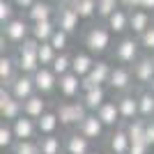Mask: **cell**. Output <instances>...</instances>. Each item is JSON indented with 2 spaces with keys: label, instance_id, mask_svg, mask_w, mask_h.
Listing matches in <instances>:
<instances>
[{
  "label": "cell",
  "instance_id": "cell-1",
  "mask_svg": "<svg viewBox=\"0 0 154 154\" xmlns=\"http://www.w3.org/2000/svg\"><path fill=\"white\" fill-rule=\"evenodd\" d=\"M110 37H113V32L108 30L106 23H92L83 32V46L92 55H101L110 48Z\"/></svg>",
  "mask_w": 154,
  "mask_h": 154
},
{
  "label": "cell",
  "instance_id": "cell-2",
  "mask_svg": "<svg viewBox=\"0 0 154 154\" xmlns=\"http://www.w3.org/2000/svg\"><path fill=\"white\" fill-rule=\"evenodd\" d=\"M14 58H16V64H19V71L21 74H35V71L42 67L39 64V42L35 39H26L21 46H16V53H14Z\"/></svg>",
  "mask_w": 154,
  "mask_h": 154
},
{
  "label": "cell",
  "instance_id": "cell-3",
  "mask_svg": "<svg viewBox=\"0 0 154 154\" xmlns=\"http://www.w3.org/2000/svg\"><path fill=\"white\" fill-rule=\"evenodd\" d=\"M55 113H58L62 127H78L88 117L90 110L85 108V103L81 99H74V101H60L55 106Z\"/></svg>",
  "mask_w": 154,
  "mask_h": 154
},
{
  "label": "cell",
  "instance_id": "cell-4",
  "mask_svg": "<svg viewBox=\"0 0 154 154\" xmlns=\"http://www.w3.org/2000/svg\"><path fill=\"white\" fill-rule=\"evenodd\" d=\"M140 42L138 37H120L113 46V58L117 64H124V67H131L136 60L140 58Z\"/></svg>",
  "mask_w": 154,
  "mask_h": 154
},
{
  "label": "cell",
  "instance_id": "cell-5",
  "mask_svg": "<svg viewBox=\"0 0 154 154\" xmlns=\"http://www.w3.org/2000/svg\"><path fill=\"white\" fill-rule=\"evenodd\" d=\"M0 37H5L9 42V46H21L26 39H30V21L23 16V19L9 21L5 28H0Z\"/></svg>",
  "mask_w": 154,
  "mask_h": 154
},
{
  "label": "cell",
  "instance_id": "cell-6",
  "mask_svg": "<svg viewBox=\"0 0 154 154\" xmlns=\"http://www.w3.org/2000/svg\"><path fill=\"white\" fill-rule=\"evenodd\" d=\"M110 74H113V64L106 62V60H97L92 71L88 74L83 81V90H92V88H108Z\"/></svg>",
  "mask_w": 154,
  "mask_h": 154
},
{
  "label": "cell",
  "instance_id": "cell-7",
  "mask_svg": "<svg viewBox=\"0 0 154 154\" xmlns=\"http://www.w3.org/2000/svg\"><path fill=\"white\" fill-rule=\"evenodd\" d=\"M21 115H23V101H19L7 88H0V120L14 122Z\"/></svg>",
  "mask_w": 154,
  "mask_h": 154
},
{
  "label": "cell",
  "instance_id": "cell-8",
  "mask_svg": "<svg viewBox=\"0 0 154 154\" xmlns=\"http://www.w3.org/2000/svg\"><path fill=\"white\" fill-rule=\"evenodd\" d=\"M108 88L117 94H124V92H131L134 88V71L131 67H124V64H117L113 67V74H110Z\"/></svg>",
  "mask_w": 154,
  "mask_h": 154
},
{
  "label": "cell",
  "instance_id": "cell-9",
  "mask_svg": "<svg viewBox=\"0 0 154 154\" xmlns=\"http://www.w3.org/2000/svg\"><path fill=\"white\" fill-rule=\"evenodd\" d=\"M58 92H60V97H62L64 101L81 99V94H83V81H81V76H76L74 71H69V74L60 76V81H58Z\"/></svg>",
  "mask_w": 154,
  "mask_h": 154
},
{
  "label": "cell",
  "instance_id": "cell-10",
  "mask_svg": "<svg viewBox=\"0 0 154 154\" xmlns=\"http://www.w3.org/2000/svg\"><path fill=\"white\" fill-rule=\"evenodd\" d=\"M32 78H35V85H37V92L39 94H53V92L58 90V74L51 69V67H39L35 74H32Z\"/></svg>",
  "mask_w": 154,
  "mask_h": 154
},
{
  "label": "cell",
  "instance_id": "cell-11",
  "mask_svg": "<svg viewBox=\"0 0 154 154\" xmlns=\"http://www.w3.org/2000/svg\"><path fill=\"white\" fill-rule=\"evenodd\" d=\"M131 71H134V81H136V83L147 88V85L154 81V62H152V55H140V58L131 64Z\"/></svg>",
  "mask_w": 154,
  "mask_h": 154
},
{
  "label": "cell",
  "instance_id": "cell-12",
  "mask_svg": "<svg viewBox=\"0 0 154 154\" xmlns=\"http://www.w3.org/2000/svg\"><path fill=\"white\" fill-rule=\"evenodd\" d=\"M7 90L12 92L19 101H26V99H30L32 94H37V85H35V78H32L30 74H19Z\"/></svg>",
  "mask_w": 154,
  "mask_h": 154
},
{
  "label": "cell",
  "instance_id": "cell-13",
  "mask_svg": "<svg viewBox=\"0 0 154 154\" xmlns=\"http://www.w3.org/2000/svg\"><path fill=\"white\" fill-rule=\"evenodd\" d=\"M117 106H120V115H122V124L131 122V120H138L140 117V108H138V94L134 92H124L115 99Z\"/></svg>",
  "mask_w": 154,
  "mask_h": 154
},
{
  "label": "cell",
  "instance_id": "cell-14",
  "mask_svg": "<svg viewBox=\"0 0 154 154\" xmlns=\"http://www.w3.org/2000/svg\"><path fill=\"white\" fill-rule=\"evenodd\" d=\"M9 124H12V129H14L16 140H37V136H39L37 120H32V117H28V115H21Z\"/></svg>",
  "mask_w": 154,
  "mask_h": 154
},
{
  "label": "cell",
  "instance_id": "cell-15",
  "mask_svg": "<svg viewBox=\"0 0 154 154\" xmlns=\"http://www.w3.org/2000/svg\"><path fill=\"white\" fill-rule=\"evenodd\" d=\"M55 26L60 28V30L69 32V35H74V32H78V23H81V16L76 14V9L71 5L67 7H58V12H55Z\"/></svg>",
  "mask_w": 154,
  "mask_h": 154
},
{
  "label": "cell",
  "instance_id": "cell-16",
  "mask_svg": "<svg viewBox=\"0 0 154 154\" xmlns=\"http://www.w3.org/2000/svg\"><path fill=\"white\" fill-rule=\"evenodd\" d=\"M55 12H58V7L53 5L51 0H37L30 9H26V19L30 21V23L51 21V19H55Z\"/></svg>",
  "mask_w": 154,
  "mask_h": 154
},
{
  "label": "cell",
  "instance_id": "cell-17",
  "mask_svg": "<svg viewBox=\"0 0 154 154\" xmlns=\"http://www.w3.org/2000/svg\"><path fill=\"white\" fill-rule=\"evenodd\" d=\"M154 26V14L145 9H131L129 12V30L134 32V37H140L147 28Z\"/></svg>",
  "mask_w": 154,
  "mask_h": 154
},
{
  "label": "cell",
  "instance_id": "cell-18",
  "mask_svg": "<svg viewBox=\"0 0 154 154\" xmlns=\"http://www.w3.org/2000/svg\"><path fill=\"white\" fill-rule=\"evenodd\" d=\"M76 131H81V134H83L85 138H90V140H99L103 136V131H106V124L99 120L97 113H88V117L76 127Z\"/></svg>",
  "mask_w": 154,
  "mask_h": 154
},
{
  "label": "cell",
  "instance_id": "cell-19",
  "mask_svg": "<svg viewBox=\"0 0 154 154\" xmlns=\"http://www.w3.org/2000/svg\"><path fill=\"white\" fill-rule=\"evenodd\" d=\"M64 152L67 154H88L92 152V140L85 138L81 131H71L64 136Z\"/></svg>",
  "mask_w": 154,
  "mask_h": 154
},
{
  "label": "cell",
  "instance_id": "cell-20",
  "mask_svg": "<svg viewBox=\"0 0 154 154\" xmlns=\"http://www.w3.org/2000/svg\"><path fill=\"white\" fill-rule=\"evenodd\" d=\"M129 147H131V138H129L124 124H120L108 136V149H110V154H127Z\"/></svg>",
  "mask_w": 154,
  "mask_h": 154
},
{
  "label": "cell",
  "instance_id": "cell-21",
  "mask_svg": "<svg viewBox=\"0 0 154 154\" xmlns=\"http://www.w3.org/2000/svg\"><path fill=\"white\" fill-rule=\"evenodd\" d=\"M19 64L14 55H0V88H9L14 83V78L19 76Z\"/></svg>",
  "mask_w": 154,
  "mask_h": 154
},
{
  "label": "cell",
  "instance_id": "cell-22",
  "mask_svg": "<svg viewBox=\"0 0 154 154\" xmlns=\"http://www.w3.org/2000/svg\"><path fill=\"white\" fill-rule=\"evenodd\" d=\"M97 115H99V120H101L103 124H106V129H115V127H120L122 124V115H120V106H117V101L113 99V101H106L101 106V108L97 110Z\"/></svg>",
  "mask_w": 154,
  "mask_h": 154
},
{
  "label": "cell",
  "instance_id": "cell-23",
  "mask_svg": "<svg viewBox=\"0 0 154 154\" xmlns=\"http://www.w3.org/2000/svg\"><path fill=\"white\" fill-rule=\"evenodd\" d=\"M81 101L85 103V108L90 110V113H97V110L101 108L103 103L108 101V92H106V88H92V90H83Z\"/></svg>",
  "mask_w": 154,
  "mask_h": 154
},
{
  "label": "cell",
  "instance_id": "cell-24",
  "mask_svg": "<svg viewBox=\"0 0 154 154\" xmlns=\"http://www.w3.org/2000/svg\"><path fill=\"white\" fill-rule=\"evenodd\" d=\"M94 62H97V60H94V55H92V53H88V51H78V53H74V58H71V71H74L76 76L85 78V76L92 71Z\"/></svg>",
  "mask_w": 154,
  "mask_h": 154
},
{
  "label": "cell",
  "instance_id": "cell-25",
  "mask_svg": "<svg viewBox=\"0 0 154 154\" xmlns=\"http://www.w3.org/2000/svg\"><path fill=\"white\" fill-rule=\"evenodd\" d=\"M46 110H48V101H46V97L39 94V92L23 101V115L32 117V120H39V117L44 115Z\"/></svg>",
  "mask_w": 154,
  "mask_h": 154
},
{
  "label": "cell",
  "instance_id": "cell-26",
  "mask_svg": "<svg viewBox=\"0 0 154 154\" xmlns=\"http://www.w3.org/2000/svg\"><path fill=\"white\" fill-rule=\"evenodd\" d=\"M58 26H55V21H39V23H30V37L39 44H44V42H51V37L55 35Z\"/></svg>",
  "mask_w": 154,
  "mask_h": 154
},
{
  "label": "cell",
  "instance_id": "cell-27",
  "mask_svg": "<svg viewBox=\"0 0 154 154\" xmlns=\"http://www.w3.org/2000/svg\"><path fill=\"white\" fill-rule=\"evenodd\" d=\"M60 127H62V124H60V117H58L55 110H46L44 115L37 120L39 136H53V134H58Z\"/></svg>",
  "mask_w": 154,
  "mask_h": 154
},
{
  "label": "cell",
  "instance_id": "cell-28",
  "mask_svg": "<svg viewBox=\"0 0 154 154\" xmlns=\"http://www.w3.org/2000/svg\"><path fill=\"white\" fill-rule=\"evenodd\" d=\"M106 26H108V30L113 32V35H120V37H124V32L129 30V12L120 7L115 14H110V16H108Z\"/></svg>",
  "mask_w": 154,
  "mask_h": 154
},
{
  "label": "cell",
  "instance_id": "cell-29",
  "mask_svg": "<svg viewBox=\"0 0 154 154\" xmlns=\"http://www.w3.org/2000/svg\"><path fill=\"white\" fill-rule=\"evenodd\" d=\"M42 154H64V138H60L58 134L53 136H39L37 138Z\"/></svg>",
  "mask_w": 154,
  "mask_h": 154
},
{
  "label": "cell",
  "instance_id": "cell-30",
  "mask_svg": "<svg viewBox=\"0 0 154 154\" xmlns=\"http://www.w3.org/2000/svg\"><path fill=\"white\" fill-rule=\"evenodd\" d=\"M124 129H127L131 143H147V120H143V117L131 120V122L124 124ZM149 147H152V145H149Z\"/></svg>",
  "mask_w": 154,
  "mask_h": 154
},
{
  "label": "cell",
  "instance_id": "cell-31",
  "mask_svg": "<svg viewBox=\"0 0 154 154\" xmlns=\"http://www.w3.org/2000/svg\"><path fill=\"white\" fill-rule=\"evenodd\" d=\"M138 108H140L143 120H152L154 117V94L145 88L143 92H138Z\"/></svg>",
  "mask_w": 154,
  "mask_h": 154
},
{
  "label": "cell",
  "instance_id": "cell-32",
  "mask_svg": "<svg viewBox=\"0 0 154 154\" xmlns=\"http://www.w3.org/2000/svg\"><path fill=\"white\" fill-rule=\"evenodd\" d=\"M71 7L76 9L81 21H90V19L97 16V0H74Z\"/></svg>",
  "mask_w": 154,
  "mask_h": 154
},
{
  "label": "cell",
  "instance_id": "cell-33",
  "mask_svg": "<svg viewBox=\"0 0 154 154\" xmlns=\"http://www.w3.org/2000/svg\"><path fill=\"white\" fill-rule=\"evenodd\" d=\"M120 9V2L117 0H97V19L106 23L110 14H115Z\"/></svg>",
  "mask_w": 154,
  "mask_h": 154
},
{
  "label": "cell",
  "instance_id": "cell-34",
  "mask_svg": "<svg viewBox=\"0 0 154 154\" xmlns=\"http://www.w3.org/2000/svg\"><path fill=\"white\" fill-rule=\"evenodd\" d=\"M16 9L19 7L14 5V0H0V28H5L9 21L16 19Z\"/></svg>",
  "mask_w": 154,
  "mask_h": 154
},
{
  "label": "cell",
  "instance_id": "cell-35",
  "mask_svg": "<svg viewBox=\"0 0 154 154\" xmlns=\"http://www.w3.org/2000/svg\"><path fill=\"white\" fill-rule=\"evenodd\" d=\"M14 143H16V136H14L12 124L0 122V149H12Z\"/></svg>",
  "mask_w": 154,
  "mask_h": 154
},
{
  "label": "cell",
  "instance_id": "cell-36",
  "mask_svg": "<svg viewBox=\"0 0 154 154\" xmlns=\"http://www.w3.org/2000/svg\"><path fill=\"white\" fill-rule=\"evenodd\" d=\"M58 58V51L51 46V42H44V44H39V64L42 67H51Z\"/></svg>",
  "mask_w": 154,
  "mask_h": 154
},
{
  "label": "cell",
  "instance_id": "cell-37",
  "mask_svg": "<svg viewBox=\"0 0 154 154\" xmlns=\"http://www.w3.org/2000/svg\"><path fill=\"white\" fill-rule=\"evenodd\" d=\"M71 58H74V55H69V53H58L55 62L51 64V69L55 71V74H58V78L71 71Z\"/></svg>",
  "mask_w": 154,
  "mask_h": 154
},
{
  "label": "cell",
  "instance_id": "cell-38",
  "mask_svg": "<svg viewBox=\"0 0 154 154\" xmlns=\"http://www.w3.org/2000/svg\"><path fill=\"white\" fill-rule=\"evenodd\" d=\"M9 152L12 154H42V149H39L37 140H16Z\"/></svg>",
  "mask_w": 154,
  "mask_h": 154
},
{
  "label": "cell",
  "instance_id": "cell-39",
  "mask_svg": "<svg viewBox=\"0 0 154 154\" xmlns=\"http://www.w3.org/2000/svg\"><path fill=\"white\" fill-rule=\"evenodd\" d=\"M69 39H71V35L69 32H64V30H55V35L51 37V46L55 48L58 53H67V48H69Z\"/></svg>",
  "mask_w": 154,
  "mask_h": 154
},
{
  "label": "cell",
  "instance_id": "cell-40",
  "mask_svg": "<svg viewBox=\"0 0 154 154\" xmlns=\"http://www.w3.org/2000/svg\"><path fill=\"white\" fill-rule=\"evenodd\" d=\"M138 42H140V48H143V51L154 53V26L143 32L140 37H138Z\"/></svg>",
  "mask_w": 154,
  "mask_h": 154
},
{
  "label": "cell",
  "instance_id": "cell-41",
  "mask_svg": "<svg viewBox=\"0 0 154 154\" xmlns=\"http://www.w3.org/2000/svg\"><path fill=\"white\" fill-rule=\"evenodd\" d=\"M127 154H152V147H149V143H131Z\"/></svg>",
  "mask_w": 154,
  "mask_h": 154
},
{
  "label": "cell",
  "instance_id": "cell-42",
  "mask_svg": "<svg viewBox=\"0 0 154 154\" xmlns=\"http://www.w3.org/2000/svg\"><path fill=\"white\" fill-rule=\"evenodd\" d=\"M117 2H120V7L127 9V12H131V9H140V0H117Z\"/></svg>",
  "mask_w": 154,
  "mask_h": 154
},
{
  "label": "cell",
  "instance_id": "cell-43",
  "mask_svg": "<svg viewBox=\"0 0 154 154\" xmlns=\"http://www.w3.org/2000/svg\"><path fill=\"white\" fill-rule=\"evenodd\" d=\"M147 143L154 149V120H147Z\"/></svg>",
  "mask_w": 154,
  "mask_h": 154
},
{
  "label": "cell",
  "instance_id": "cell-44",
  "mask_svg": "<svg viewBox=\"0 0 154 154\" xmlns=\"http://www.w3.org/2000/svg\"><path fill=\"white\" fill-rule=\"evenodd\" d=\"M35 2H37V0H14V5L19 7V9H30Z\"/></svg>",
  "mask_w": 154,
  "mask_h": 154
},
{
  "label": "cell",
  "instance_id": "cell-45",
  "mask_svg": "<svg viewBox=\"0 0 154 154\" xmlns=\"http://www.w3.org/2000/svg\"><path fill=\"white\" fill-rule=\"evenodd\" d=\"M140 9H145V12H152V14H154V0H140Z\"/></svg>",
  "mask_w": 154,
  "mask_h": 154
},
{
  "label": "cell",
  "instance_id": "cell-46",
  "mask_svg": "<svg viewBox=\"0 0 154 154\" xmlns=\"http://www.w3.org/2000/svg\"><path fill=\"white\" fill-rule=\"evenodd\" d=\"M51 2H53L55 7H67V5H71L74 0H51Z\"/></svg>",
  "mask_w": 154,
  "mask_h": 154
},
{
  "label": "cell",
  "instance_id": "cell-47",
  "mask_svg": "<svg viewBox=\"0 0 154 154\" xmlns=\"http://www.w3.org/2000/svg\"><path fill=\"white\" fill-rule=\"evenodd\" d=\"M147 90H149V92H152V94H154V81H152V83L147 85Z\"/></svg>",
  "mask_w": 154,
  "mask_h": 154
},
{
  "label": "cell",
  "instance_id": "cell-48",
  "mask_svg": "<svg viewBox=\"0 0 154 154\" xmlns=\"http://www.w3.org/2000/svg\"><path fill=\"white\" fill-rule=\"evenodd\" d=\"M88 154H101V152H97V149H92V152H88Z\"/></svg>",
  "mask_w": 154,
  "mask_h": 154
},
{
  "label": "cell",
  "instance_id": "cell-49",
  "mask_svg": "<svg viewBox=\"0 0 154 154\" xmlns=\"http://www.w3.org/2000/svg\"><path fill=\"white\" fill-rule=\"evenodd\" d=\"M152 62H154V53H152Z\"/></svg>",
  "mask_w": 154,
  "mask_h": 154
},
{
  "label": "cell",
  "instance_id": "cell-50",
  "mask_svg": "<svg viewBox=\"0 0 154 154\" xmlns=\"http://www.w3.org/2000/svg\"><path fill=\"white\" fill-rule=\"evenodd\" d=\"M152 154H154V149H152Z\"/></svg>",
  "mask_w": 154,
  "mask_h": 154
},
{
  "label": "cell",
  "instance_id": "cell-51",
  "mask_svg": "<svg viewBox=\"0 0 154 154\" xmlns=\"http://www.w3.org/2000/svg\"><path fill=\"white\" fill-rule=\"evenodd\" d=\"M152 120H154V117H152Z\"/></svg>",
  "mask_w": 154,
  "mask_h": 154
},
{
  "label": "cell",
  "instance_id": "cell-52",
  "mask_svg": "<svg viewBox=\"0 0 154 154\" xmlns=\"http://www.w3.org/2000/svg\"><path fill=\"white\" fill-rule=\"evenodd\" d=\"M64 154H67V152H64Z\"/></svg>",
  "mask_w": 154,
  "mask_h": 154
}]
</instances>
